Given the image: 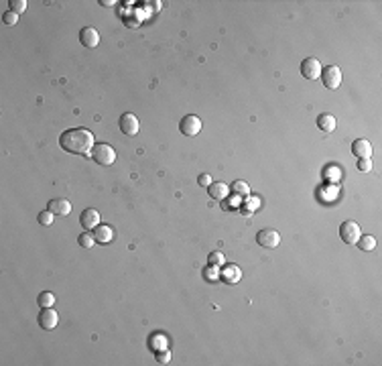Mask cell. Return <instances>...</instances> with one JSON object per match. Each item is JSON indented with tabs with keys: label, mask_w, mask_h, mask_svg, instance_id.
<instances>
[{
	"label": "cell",
	"mask_w": 382,
	"mask_h": 366,
	"mask_svg": "<svg viewBox=\"0 0 382 366\" xmlns=\"http://www.w3.org/2000/svg\"><path fill=\"white\" fill-rule=\"evenodd\" d=\"M94 145V134L88 128H70L59 137V146L72 155H88Z\"/></svg>",
	"instance_id": "cell-1"
},
{
	"label": "cell",
	"mask_w": 382,
	"mask_h": 366,
	"mask_svg": "<svg viewBox=\"0 0 382 366\" xmlns=\"http://www.w3.org/2000/svg\"><path fill=\"white\" fill-rule=\"evenodd\" d=\"M92 157H94V161L98 163V165L110 167L112 163L116 161V151L108 143H98V145H94V148H92Z\"/></svg>",
	"instance_id": "cell-2"
},
{
	"label": "cell",
	"mask_w": 382,
	"mask_h": 366,
	"mask_svg": "<svg viewBox=\"0 0 382 366\" xmlns=\"http://www.w3.org/2000/svg\"><path fill=\"white\" fill-rule=\"evenodd\" d=\"M321 81L327 90H337L342 86V70H339L337 65H327L321 70Z\"/></svg>",
	"instance_id": "cell-3"
},
{
	"label": "cell",
	"mask_w": 382,
	"mask_h": 366,
	"mask_svg": "<svg viewBox=\"0 0 382 366\" xmlns=\"http://www.w3.org/2000/svg\"><path fill=\"white\" fill-rule=\"evenodd\" d=\"M256 242L261 244L263 248H277L281 242V234L275 228H263L261 232L256 234Z\"/></svg>",
	"instance_id": "cell-4"
},
{
	"label": "cell",
	"mask_w": 382,
	"mask_h": 366,
	"mask_svg": "<svg viewBox=\"0 0 382 366\" xmlns=\"http://www.w3.org/2000/svg\"><path fill=\"white\" fill-rule=\"evenodd\" d=\"M120 130L122 134H126V137H136L141 130V122L136 118L132 112H124L120 116Z\"/></svg>",
	"instance_id": "cell-5"
},
{
	"label": "cell",
	"mask_w": 382,
	"mask_h": 366,
	"mask_svg": "<svg viewBox=\"0 0 382 366\" xmlns=\"http://www.w3.org/2000/svg\"><path fill=\"white\" fill-rule=\"evenodd\" d=\"M339 236H342V240L346 244H356L358 238L362 236L360 226L354 222V220H348V222H344L342 226H339Z\"/></svg>",
	"instance_id": "cell-6"
},
{
	"label": "cell",
	"mask_w": 382,
	"mask_h": 366,
	"mask_svg": "<svg viewBox=\"0 0 382 366\" xmlns=\"http://www.w3.org/2000/svg\"><path fill=\"white\" fill-rule=\"evenodd\" d=\"M179 130H181L183 137H195V134H199V130H201V120L195 114H187L179 122Z\"/></svg>",
	"instance_id": "cell-7"
},
{
	"label": "cell",
	"mask_w": 382,
	"mask_h": 366,
	"mask_svg": "<svg viewBox=\"0 0 382 366\" xmlns=\"http://www.w3.org/2000/svg\"><path fill=\"white\" fill-rule=\"evenodd\" d=\"M57 323H59V316H57L55 309H51V307H43V309H41V314H39V325H41V330H53Z\"/></svg>",
	"instance_id": "cell-8"
},
{
	"label": "cell",
	"mask_w": 382,
	"mask_h": 366,
	"mask_svg": "<svg viewBox=\"0 0 382 366\" xmlns=\"http://www.w3.org/2000/svg\"><path fill=\"white\" fill-rule=\"evenodd\" d=\"M321 70H323V67H321V63L315 57H307L301 63V75L307 77V79H317L321 75Z\"/></svg>",
	"instance_id": "cell-9"
},
{
	"label": "cell",
	"mask_w": 382,
	"mask_h": 366,
	"mask_svg": "<svg viewBox=\"0 0 382 366\" xmlns=\"http://www.w3.org/2000/svg\"><path fill=\"white\" fill-rule=\"evenodd\" d=\"M79 222H81V226H84L86 230H96L100 226V212L94 210V208H88V210L81 212Z\"/></svg>",
	"instance_id": "cell-10"
},
{
	"label": "cell",
	"mask_w": 382,
	"mask_h": 366,
	"mask_svg": "<svg viewBox=\"0 0 382 366\" xmlns=\"http://www.w3.org/2000/svg\"><path fill=\"white\" fill-rule=\"evenodd\" d=\"M79 41L81 45L88 47V49H94L96 45L100 43V33L94 29V26H84V29L79 31Z\"/></svg>",
	"instance_id": "cell-11"
},
{
	"label": "cell",
	"mask_w": 382,
	"mask_h": 366,
	"mask_svg": "<svg viewBox=\"0 0 382 366\" xmlns=\"http://www.w3.org/2000/svg\"><path fill=\"white\" fill-rule=\"evenodd\" d=\"M352 151H354V155H356L358 159H370L372 157V145H370V141H366V139H358V141H354Z\"/></svg>",
	"instance_id": "cell-12"
},
{
	"label": "cell",
	"mask_w": 382,
	"mask_h": 366,
	"mask_svg": "<svg viewBox=\"0 0 382 366\" xmlns=\"http://www.w3.org/2000/svg\"><path fill=\"white\" fill-rule=\"evenodd\" d=\"M47 210H51L55 216H70L72 214V203L67 201V199L57 197V199H51L49 201V208Z\"/></svg>",
	"instance_id": "cell-13"
},
{
	"label": "cell",
	"mask_w": 382,
	"mask_h": 366,
	"mask_svg": "<svg viewBox=\"0 0 382 366\" xmlns=\"http://www.w3.org/2000/svg\"><path fill=\"white\" fill-rule=\"evenodd\" d=\"M94 238H96V242H100V244L112 242L114 240V228L112 226H106V224H100L98 228L94 230Z\"/></svg>",
	"instance_id": "cell-14"
},
{
	"label": "cell",
	"mask_w": 382,
	"mask_h": 366,
	"mask_svg": "<svg viewBox=\"0 0 382 366\" xmlns=\"http://www.w3.org/2000/svg\"><path fill=\"white\" fill-rule=\"evenodd\" d=\"M222 279H224L226 283H230V285L238 283V281L242 279V270H240V267H236V265H228V267H224V270H222Z\"/></svg>",
	"instance_id": "cell-15"
},
{
	"label": "cell",
	"mask_w": 382,
	"mask_h": 366,
	"mask_svg": "<svg viewBox=\"0 0 382 366\" xmlns=\"http://www.w3.org/2000/svg\"><path fill=\"white\" fill-rule=\"evenodd\" d=\"M335 116L334 114H319L317 116V126L323 130V132H334L335 130Z\"/></svg>",
	"instance_id": "cell-16"
},
{
	"label": "cell",
	"mask_w": 382,
	"mask_h": 366,
	"mask_svg": "<svg viewBox=\"0 0 382 366\" xmlns=\"http://www.w3.org/2000/svg\"><path fill=\"white\" fill-rule=\"evenodd\" d=\"M208 192H210L212 199H226V195H228V185L226 183H212L208 187Z\"/></svg>",
	"instance_id": "cell-17"
},
{
	"label": "cell",
	"mask_w": 382,
	"mask_h": 366,
	"mask_svg": "<svg viewBox=\"0 0 382 366\" xmlns=\"http://www.w3.org/2000/svg\"><path fill=\"white\" fill-rule=\"evenodd\" d=\"M356 244H358V246H360L362 250L370 252V250H374V248H376V238H374V236H370V234H366V236H360Z\"/></svg>",
	"instance_id": "cell-18"
},
{
	"label": "cell",
	"mask_w": 382,
	"mask_h": 366,
	"mask_svg": "<svg viewBox=\"0 0 382 366\" xmlns=\"http://www.w3.org/2000/svg\"><path fill=\"white\" fill-rule=\"evenodd\" d=\"M39 305H41V309H43V307H51L53 303H55V295H53V293H49V291H43V293H41L39 295Z\"/></svg>",
	"instance_id": "cell-19"
},
{
	"label": "cell",
	"mask_w": 382,
	"mask_h": 366,
	"mask_svg": "<svg viewBox=\"0 0 382 366\" xmlns=\"http://www.w3.org/2000/svg\"><path fill=\"white\" fill-rule=\"evenodd\" d=\"M77 242H79V246H81V248H94V242H96V238H94L92 234L84 232V234H79Z\"/></svg>",
	"instance_id": "cell-20"
},
{
	"label": "cell",
	"mask_w": 382,
	"mask_h": 366,
	"mask_svg": "<svg viewBox=\"0 0 382 366\" xmlns=\"http://www.w3.org/2000/svg\"><path fill=\"white\" fill-rule=\"evenodd\" d=\"M232 192H234L236 195H248L250 187H248V183H246V181H236L234 185H232Z\"/></svg>",
	"instance_id": "cell-21"
},
{
	"label": "cell",
	"mask_w": 382,
	"mask_h": 366,
	"mask_svg": "<svg viewBox=\"0 0 382 366\" xmlns=\"http://www.w3.org/2000/svg\"><path fill=\"white\" fill-rule=\"evenodd\" d=\"M208 261H210V265H214V267H217V268H220V267H224V265H226V259H224V254H222V252H217V250L210 254V259H208Z\"/></svg>",
	"instance_id": "cell-22"
},
{
	"label": "cell",
	"mask_w": 382,
	"mask_h": 366,
	"mask_svg": "<svg viewBox=\"0 0 382 366\" xmlns=\"http://www.w3.org/2000/svg\"><path fill=\"white\" fill-rule=\"evenodd\" d=\"M53 216H55V214H53L51 210H43V212L39 214V222L43 224V226H51L53 224Z\"/></svg>",
	"instance_id": "cell-23"
},
{
	"label": "cell",
	"mask_w": 382,
	"mask_h": 366,
	"mask_svg": "<svg viewBox=\"0 0 382 366\" xmlns=\"http://www.w3.org/2000/svg\"><path fill=\"white\" fill-rule=\"evenodd\" d=\"M10 10L17 12V15L24 12L26 10V0H12V2H10Z\"/></svg>",
	"instance_id": "cell-24"
},
{
	"label": "cell",
	"mask_w": 382,
	"mask_h": 366,
	"mask_svg": "<svg viewBox=\"0 0 382 366\" xmlns=\"http://www.w3.org/2000/svg\"><path fill=\"white\" fill-rule=\"evenodd\" d=\"M203 275H206V279H210V281H215L217 277H220V270H217V267L210 265L206 270H203Z\"/></svg>",
	"instance_id": "cell-25"
},
{
	"label": "cell",
	"mask_w": 382,
	"mask_h": 366,
	"mask_svg": "<svg viewBox=\"0 0 382 366\" xmlns=\"http://www.w3.org/2000/svg\"><path fill=\"white\" fill-rule=\"evenodd\" d=\"M2 21H4V24H17L19 23V15H17V12H12V10H8V12H4V15H2Z\"/></svg>",
	"instance_id": "cell-26"
},
{
	"label": "cell",
	"mask_w": 382,
	"mask_h": 366,
	"mask_svg": "<svg viewBox=\"0 0 382 366\" xmlns=\"http://www.w3.org/2000/svg\"><path fill=\"white\" fill-rule=\"evenodd\" d=\"M157 360H159L161 364H169V360H171V352H169V350H157Z\"/></svg>",
	"instance_id": "cell-27"
},
{
	"label": "cell",
	"mask_w": 382,
	"mask_h": 366,
	"mask_svg": "<svg viewBox=\"0 0 382 366\" xmlns=\"http://www.w3.org/2000/svg\"><path fill=\"white\" fill-rule=\"evenodd\" d=\"M358 169H360L362 173H368V171L372 169V161H370V159H360V161H358Z\"/></svg>",
	"instance_id": "cell-28"
},
{
	"label": "cell",
	"mask_w": 382,
	"mask_h": 366,
	"mask_svg": "<svg viewBox=\"0 0 382 366\" xmlns=\"http://www.w3.org/2000/svg\"><path fill=\"white\" fill-rule=\"evenodd\" d=\"M197 183H199L201 187H210V185H212L214 181H212V177H210V175H208V173H201V175H199V177H197Z\"/></svg>",
	"instance_id": "cell-29"
},
{
	"label": "cell",
	"mask_w": 382,
	"mask_h": 366,
	"mask_svg": "<svg viewBox=\"0 0 382 366\" xmlns=\"http://www.w3.org/2000/svg\"><path fill=\"white\" fill-rule=\"evenodd\" d=\"M250 201H248V208L250 210H254V208H258V197H248Z\"/></svg>",
	"instance_id": "cell-30"
},
{
	"label": "cell",
	"mask_w": 382,
	"mask_h": 366,
	"mask_svg": "<svg viewBox=\"0 0 382 366\" xmlns=\"http://www.w3.org/2000/svg\"><path fill=\"white\" fill-rule=\"evenodd\" d=\"M100 4H104V6H112V4H116L114 0H100Z\"/></svg>",
	"instance_id": "cell-31"
}]
</instances>
